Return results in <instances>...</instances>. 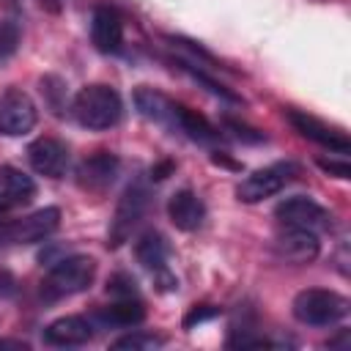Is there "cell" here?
<instances>
[{"label":"cell","mask_w":351,"mask_h":351,"mask_svg":"<svg viewBox=\"0 0 351 351\" xmlns=\"http://www.w3.org/2000/svg\"><path fill=\"white\" fill-rule=\"evenodd\" d=\"M71 115L80 126H85L90 132H104L121 121L123 101L115 88H110L104 82H93V85H85L77 90V96L71 101Z\"/></svg>","instance_id":"1"},{"label":"cell","mask_w":351,"mask_h":351,"mask_svg":"<svg viewBox=\"0 0 351 351\" xmlns=\"http://www.w3.org/2000/svg\"><path fill=\"white\" fill-rule=\"evenodd\" d=\"M96 277V261L88 255H66L60 261L52 263V269L47 271L44 282H41V296L47 302H58L74 293H82L90 288Z\"/></svg>","instance_id":"2"},{"label":"cell","mask_w":351,"mask_h":351,"mask_svg":"<svg viewBox=\"0 0 351 351\" xmlns=\"http://www.w3.org/2000/svg\"><path fill=\"white\" fill-rule=\"evenodd\" d=\"M293 318L299 324H307V326H335L340 324L348 310H351V302L337 293V291H326V288H304L293 296Z\"/></svg>","instance_id":"3"},{"label":"cell","mask_w":351,"mask_h":351,"mask_svg":"<svg viewBox=\"0 0 351 351\" xmlns=\"http://www.w3.org/2000/svg\"><path fill=\"white\" fill-rule=\"evenodd\" d=\"M145 208H148V189H145L143 181H132L123 189V195H121V200L115 206V214H112V222H110V233H107V244L110 247H121L132 236L137 222L143 219Z\"/></svg>","instance_id":"4"},{"label":"cell","mask_w":351,"mask_h":351,"mask_svg":"<svg viewBox=\"0 0 351 351\" xmlns=\"http://www.w3.org/2000/svg\"><path fill=\"white\" fill-rule=\"evenodd\" d=\"M299 173V165L293 162H274L269 167H261L255 173H250L239 186L236 195L241 203H261L271 195H277L280 189H285V184H291V178Z\"/></svg>","instance_id":"5"},{"label":"cell","mask_w":351,"mask_h":351,"mask_svg":"<svg viewBox=\"0 0 351 351\" xmlns=\"http://www.w3.org/2000/svg\"><path fill=\"white\" fill-rule=\"evenodd\" d=\"M274 217L280 219L282 228H302V230H313V233H324L332 228V214L315 203L313 197L304 195H293L277 203Z\"/></svg>","instance_id":"6"},{"label":"cell","mask_w":351,"mask_h":351,"mask_svg":"<svg viewBox=\"0 0 351 351\" xmlns=\"http://www.w3.org/2000/svg\"><path fill=\"white\" fill-rule=\"evenodd\" d=\"M60 225V211L55 206L38 208L22 219L3 222V244H36L49 239Z\"/></svg>","instance_id":"7"},{"label":"cell","mask_w":351,"mask_h":351,"mask_svg":"<svg viewBox=\"0 0 351 351\" xmlns=\"http://www.w3.org/2000/svg\"><path fill=\"white\" fill-rule=\"evenodd\" d=\"M36 121H38V110L25 90L8 88L0 96V134L8 137L27 134L36 126Z\"/></svg>","instance_id":"8"},{"label":"cell","mask_w":351,"mask_h":351,"mask_svg":"<svg viewBox=\"0 0 351 351\" xmlns=\"http://www.w3.org/2000/svg\"><path fill=\"white\" fill-rule=\"evenodd\" d=\"M285 118L302 137H307V140H313V143H318L335 154H343V156L351 151V140L343 129H335V126H329V123H324L307 112H299V110H288Z\"/></svg>","instance_id":"9"},{"label":"cell","mask_w":351,"mask_h":351,"mask_svg":"<svg viewBox=\"0 0 351 351\" xmlns=\"http://www.w3.org/2000/svg\"><path fill=\"white\" fill-rule=\"evenodd\" d=\"M277 258L288 261V263H313L321 252V241L318 233L313 230H302V228H282L274 241H271Z\"/></svg>","instance_id":"10"},{"label":"cell","mask_w":351,"mask_h":351,"mask_svg":"<svg viewBox=\"0 0 351 351\" xmlns=\"http://www.w3.org/2000/svg\"><path fill=\"white\" fill-rule=\"evenodd\" d=\"M134 255H137V261L148 269V271H154L162 282H165V288H176L178 282H176V277L167 271V258H170V244H167V239L159 233V230H145L137 241H134Z\"/></svg>","instance_id":"11"},{"label":"cell","mask_w":351,"mask_h":351,"mask_svg":"<svg viewBox=\"0 0 351 351\" xmlns=\"http://www.w3.org/2000/svg\"><path fill=\"white\" fill-rule=\"evenodd\" d=\"M27 162L47 178H63L69 170V148L55 137H38L27 145Z\"/></svg>","instance_id":"12"},{"label":"cell","mask_w":351,"mask_h":351,"mask_svg":"<svg viewBox=\"0 0 351 351\" xmlns=\"http://www.w3.org/2000/svg\"><path fill=\"white\" fill-rule=\"evenodd\" d=\"M121 170V162L115 154L110 151H96L90 156H85L80 165H77V184L82 189H90V192H101L107 189L115 176Z\"/></svg>","instance_id":"13"},{"label":"cell","mask_w":351,"mask_h":351,"mask_svg":"<svg viewBox=\"0 0 351 351\" xmlns=\"http://www.w3.org/2000/svg\"><path fill=\"white\" fill-rule=\"evenodd\" d=\"M90 41L99 52L115 55L123 44V19L110 5H96L90 16Z\"/></svg>","instance_id":"14"},{"label":"cell","mask_w":351,"mask_h":351,"mask_svg":"<svg viewBox=\"0 0 351 351\" xmlns=\"http://www.w3.org/2000/svg\"><path fill=\"white\" fill-rule=\"evenodd\" d=\"M134 107L140 110L143 118H148V121H154V123H162V126H167V129H178L181 104L173 101L167 93L143 85V88L134 90Z\"/></svg>","instance_id":"15"},{"label":"cell","mask_w":351,"mask_h":351,"mask_svg":"<svg viewBox=\"0 0 351 351\" xmlns=\"http://www.w3.org/2000/svg\"><path fill=\"white\" fill-rule=\"evenodd\" d=\"M90 337H93V324L85 315H63V318H55L52 324H47V329H44V343L58 346V348L82 346Z\"/></svg>","instance_id":"16"},{"label":"cell","mask_w":351,"mask_h":351,"mask_svg":"<svg viewBox=\"0 0 351 351\" xmlns=\"http://www.w3.org/2000/svg\"><path fill=\"white\" fill-rule=\"evenodd\" d=\"M167 217L178 230H197L206 219V206L192 189H178L167 200Z\"/></svg>","instance_id":"17"},{"label":"cell","mask_w":351,"mask_h":351,"mask_svg":"<svg viewBox=\"0 0 351 351\" xmlns=\"http://www.w3.org/2000/svg\"><path fill=\"white\" fill-rule=\"evenodd\" d=\"M36 195V181L14 165H0V208L22 206Z\"/></svg>","instance_id":"18"},{"label":"cell","mask_w":351,"mask_h":351,"mask_svg":"<svg viewBox=\"0 0 351 351\" xmlns=\"http://www.w3.org/2000/svg\"><path fill=\"white\" fill-rule=\"evenodd\" d=\"M143 318H145V310H143L140 299H115L112 304H107L96 313V321L101 326H112V329L137 326Z\"/></svg>","instance_id":"19"},{"label":"cell","mask_w":351,"mask_h":351,"mask_svg":"<svg viewBox=\"0 0 351 351\" xmlns=\"http://www.w3.org/2000/svg\"><path fill=\"white\" fill-rule=\"evenodd\" d=\"M178 132H184L195 143H217L219 140V132L203 115H197L195 110H189L184 104H181V112H178Z\"/></svg>","instance_id":"20"},{"label":"cell","mask_w":351,"mask_h":351,"mask_svg":"<svg viewBox=\"0 0 351 351\" xmlns=\"http://www.w3.org/2000/svg\"><path fill=\"white\" fill-rule=\"evenodd\" d=\"M162 346H165V337H159L154 332H132L112 343V348H126V351H151V348H162Z\"/></svg>","instance_id":"21"},{"label":"cell","mask_w":351,"mask_h":351,"mask_svg":"<svg viewBox=\"0 0 351 351\" xmlns=\"http://www.w3.org/2000/svg\"><path fill=\"white\" fill-rule=\"evenodd\" d=\"M19 47V25L11 19H0V63L8 60Z\"/></svg>","instance_id":"22"},{"label":"cell","mask_w":351,"mask_h":351,"mask_svg":"<svg viewBox=\"0 0 351 351\" xmlns=\"http://www.w3.org/2000/svg\"><path fill=\"white\" fill-rule=\"evenodd\" d=\"M107 293L115 296V299H137V282L129 274L118 271L107 280Z\"/></svg>","instance_id":"23"},{"label":"cell","mask_w":351,"mask_h":351,"mask_svg":"<svg viewBox=\"0 0 351 351\" xmlns=\"http://www.w3.org/2000/svg\"><path fill=\"white\" fill-rule=\"evenodd\" d=\"M214 315H219V307H214V304H195L184 315V329H192V326H197L203 321H211Z\"/></svg>","instance_id":"24"},{"label":"cell","mask_w":351,"mask_h":351,"mask_svg":"<svg viewBox=\"0 0 351 351\" xmlns=\"http://www.w3.org/2000/svg\"><path fill=\"white\" fill-rule=\"evenodd\" d=\"M318 167L324 170V173H329V176H335V178H351V167H348V162H346V156H340V159H318Z\"/></svg>","instance_id":"25"},{"label":"cell","mask_w":351,"mask_h":351,"mask_svg":"<svg viewBox=\"0 0 351 351\" xmlns=\"http://www.w3.org/2000/svg\"><path fill=\"white\" fill-rule=\"evenodd\" d=\"M225 126H228V129L233 132V137H239V140H247V143H261V140H263L261 132H255V129H250V126H244V123H239V121L225 118Z\"/></svg>","instance_id":"26"},{"label":"cell","mask_w":351,"mask_h":351,"mask_svg":"<svg viewBox=\"0 0 351 351\" xmlns=\"http://www.w3.org/2000/svg\"><path fill=\"white\" fill-rule=\"evenodd\" d=\"M14 291H16V280H14V274L5 271V269H0V299L11 296Z\"/></svg>","instance_id":"27"},{"label":"cell","mask_w":351,"mask_h":351,"mask_svg":"<svg viewBox=\"0 0 351 351\" xmlns=\"http://www.w3.org/2000/svg\"><path fill=\"white\" fill-rule=\"evenodd\" d=\"M173 170V162H162V165H156V167H151V178H156V181H162L167 173Z\"/></svg>","instance_id":"28"},{"label":"cell","mask_w":351,"mask_h":351,"mask_svg":"<svg viewBox=\"0 0 351 351\" xmlns=\"http://www.w3.org/2000/svg\"><path fill=\"white\" fill-rule=\"evenodd\" d=\"M41 8H47V11H52V14H58L60 11V5H63V0H36Z\"/></svg>","instance_id":"29"},{"label":"cell","mask_w":351,"mask_h":351,"mask_svg":"<svg viewBox=\"0 0 351 351\" xmlns=\"http://www.w3.org/2000/svg\"><path fill=\"white\" fill-rule=\"evenodd\" d=\"M0 244H3V222H0Z\"/></svg>","instance_id":"30"}]
</instances>
